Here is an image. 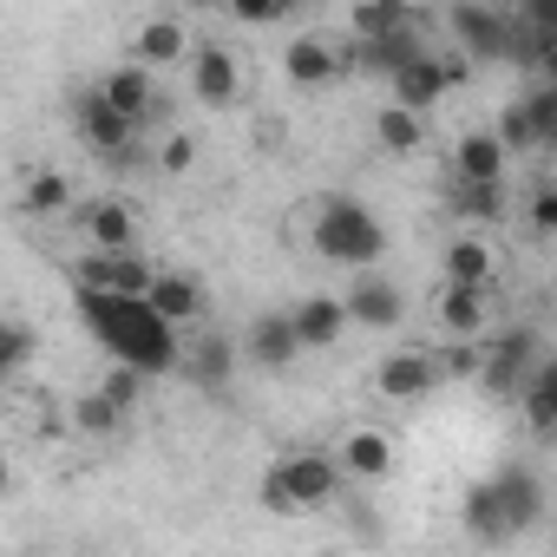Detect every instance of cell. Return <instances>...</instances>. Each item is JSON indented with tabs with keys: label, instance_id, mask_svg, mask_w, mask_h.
Wrapping results in <instances>:
<instances>
[{
	"label": "cell",
	"instance_id": "cell-1",
	"mask_svg": "<svg viewBox=\"0 0 557 557\" xmlns=\"http://www.w3.org/2000/svg\"><path fill=\"white\" fill-rule=\"evenodd\" d=\"M79 315L92 322V335L119 355V361H132V368H145V374H184V329L177 322H164L145 296H106V289H79Z\"/></svg>",
	"mask_w": 557,
	"mask_h": 557
},
{
	"label": "cell",
	"instance_id": "cell-2",
	"mask_svg": "<svg viewBox=\"0 0 557 557\" xmlns=\"http://www.w3.org/2000/svg\"><path fill=\"white\" fill-rule=\"evenodd\" d=\"M342 485H355V479L342 472L335 446H296V453H283V459L262 472V492L256 498L275 518H302V511H329L342 498Z\"/></svg>",
	"mask_w": 557,
	"mask_h": 557
},
{
	"label": "cell",
	"instance_id": "cell-3",
	"mask_svg": "<svg viewBox=\"0 0 557 557\" xmlns=\"http://www.w3.org/2000/svg\"><path fill=\"white\" fill-rule=\"evenodd\" d=\"M302 249H315L322 262H342V269H374L381 249H387V223L355 197H322L309 210V243Z\"/></svg>",
	"mask_w": 557,
	"mask_h": 557
},
{
	"label": "cell",
	"instance_id": "cell-4",
	"mask_svg": "<svg viewBox=\"0 0 557 557\" xmlns=\"http://www.w3.org/2000/svg\"><path fill=\"white\" fill-rule=\"evenodd\" d=\"M73 289H106V296H151L158 262H145L138 249H86L73 269Z\"/></svg>",
	"mask_w": 557,
	"mask_h": 557
},
{
	"label": "cell",
	"instance_id": "cell-5",
	"mask_svg": "<svg viewBox=\"0 0 557 557\" xmlns=\"http://www.w3.org/2000/svg\"><path fill=\"white\" fill-rule=\"evenodd\" d=\"M459 53L479 66V60H511L518 53V21H505L498 8H485V0H453V14H446Z\"/></svg>",
	"mask_w": 557,
	"mask_h": 557
},
{
	"label": "cell",
	"instance_id": "cell-6",
	"mask_svg": "<svg viewBox=\"0 0 557 557\" xmlns=\"http://www.w3.org/2000/svg\"><path fill=\"white\" fill-rule=\"evenodd\" d=\"M348 66H355V53L335 47L329 34H296V40L283 47V79H289L296 92H335V86L348 79Z\"/></svg>",
	"mask_w": 557,
	"mask_h": 557
},
{
	"label": "cell",
	"instance_id": "cell-7",
	"mask_svg": "<svg viewBox=\"0 0 557 557\" xmlns=\"http://www.w3.org/2000/svg\"><path fill=\"white\" fill-rule=\"evenodd\" d=\"M184 66H190V99H197V106L230 112V106L243 99V60H236V47H223V40H197Z\"/></svg>",
	"mask_w": 557,
	"mask_h": 557
},
{
	"label": "cell",
	"instance_id": "cell-8",
	"mask_svg": "<svg viewBox=\"0 0 557 557\" xmlns=\"http://www.w3.org/2000/svg\"><path fill=\"white\" fill-rule=\"evenodd\" d=\"M446 381V361L433 355V348H394V355H381L374 361V394L381 400H426L433 387Z\"/></svg>",
	"mask_w": 557,
	"mask_h": 557
},
{
	"label": "cell",
	"instance_id": "cell-9",
	"mask_svg": "<svg viewBox=\"0 0 557 557\" xmlns=\"http://www.w3.org/2000/svg\"><path fill=\"white\" fill-rule=\"evenodd\" d=\"M433 322H440V335H446V342H485V335H492V289L446 283V275H440Z\"/></svg>",
	"mask_w": 557,
	"mask_h": 557
},
{
	"label": "cell",
	"instance_id": "cell-10",
	"mask_svg": "<svg viewBox=\"0 0 557 557\" xmlns=\"http://www.w3.org/2000/svg\"><path fill=\"white\" fill-rule=\"evenodd\" d=\"M335 459H342V472L355 479V485H381L394 466H400V440L387 433V426H348L342 440H335Z\"/></svg>",
	"mask_w": 557,
	"mask_h": 557
},
{
	"label": "cell",
	"instance_id": "cell-11",
	"mask_svg": "<svg viewBox=\"0 0 557 557\" xmlns=\"http://www.w3.org/2000/svg\"><path fill=\"white\" fill-rule=\"evenodd\" d=\"M138 119L132 112H119L99 86L79 99V138H86V151H99V158H132V145H138Z\"/></svg>",
	"mask_w": 557,
	"mask_h": 557
},
{
	"label": "cell",
	"instance_id": "cell-12",
	"mask_svg": "<svg viewBox=\"0 0 557 557\" xmlns=\"http://www.w3.org/2000/svg\"><path fill=\"white\" fill-rule=\"evenodd\" d=\"M531 374H537V335H531V329H505V335L485 342V368H479V381H485L492 394H524Z\"/></svg>",
	"mask_w": 557,
	"mask_h": 557
},
{
	"label": "cell",
	"instance_id": "cell-13",
	"mask_svg": "<svg viewBox=\"0 0 557 557\" xmlns=\"http://www.w3.org/2000/svg\"><path fill=\"white\" fill-rule=\"evenodd\" d=\"M342 296H348L355 329H368V335H387V329L407 322V296H400V283H387V275H374V269H355V283H348Z\"/></svg>",
	"mask_w": 557,
	"mask_h": 557
},
{
	"label": "cell",
	"instance_id": "cell-14",
	"mask_svg": "<svg viewBox=\"0 0 557 557\" xmlns=\"http://www.w3.org/2000/svg\"><path fill=\"white\" fill-rule=\"evenodd\" d=\"M440 275L446 283H472V289H498V275H505V256L485 230H459L440 256Z\"/></svg>",
	"mask_w": 557,
	"mask_h": 557
},
{
	"label": "cell",
	"instance_id": "cell-15",
	"mask_svg": "<svg viewBox=\"0 0 557 557\" xmlns=\"http://www.w3.org/2000/svg\"><path fill=\"white\" fill-rule=\"evenodd\" d=\"M92 86H99L119 112H132L138 125L158 119V66H145V60H119V66H106Z\"/></svg>",
	"mask_w": 557,
	"mask_h": 557
},
{
	"label": "cell",
	"instance_id": "cell-16",
	"mask_svg": "<svg viewBox=\"0 0 557 557\" xmlns=\"http://www.w3.org/2000/svg\"><path fill=\"white\" fill-rule=\"evenodd\" d=\"M73 223H79L86 249H138V216L125 197H92L73 210Z\"/></svg>",
	"mask_w": 557,
	"mask_h": 557
},
{
	"label": "cell",
	"instance_id": "cell-17",
	"mask_svg": "<svg viewBox=\"0 0 557 557\" xmlns=\"http://www.w3.org/2000/svg\"><path fill=\"white\" fill-rule=\"evenodd\" d=\"M289 315H296V335H302V348H309V355H329V348H342V335L355 329V315H348V296H302Z\"/></svg>",
	"mask_w": 557,
	"mask_h": 557
},
{
	"label": "cell",
	"instance_id": "cell-18",
	"mask_svg": "<svg viewBox=\"0 0 557 557\" xmlns=\"http://www.w3.org/2000/svg\"><path fill=\"white\" fill-rule=\"evenodd\" d=\"M243 355H249L256 368H296L309 348H302V335H296V315L283 309V315H256V322H249Z\"/></svg>",
	"mask_w": 557,
	"mask_h": 557
},
{
	"label": "cell",
	"instance_id": "cell-19",
	"mask_svg": "<svg viewBox=\"0 0 557 557\" xmlns=\"http://www.w3.org/2000/svg\"><path fill=\"white\" fill-rule=\"evenodd\" d=\"M164 322H177V329H197L203 322V309H210V296H203V283L197 275H184V269H158V283H151V296H145Z\"/></svg>",
	"mask_w": 557,
	"mask_h": 557
},
{
	"label": "cell",
	"instance_id": "cell-20",
	"mask_svg": "<svg viewBox=\"0 0 557 557\" xmlns=\"http://www.w3.org/2000/svg\"><path fill=\"white\" fill-rule=\"evenodd\" d=\"M446 92H453V73H446L440 53H420L413 66H400V73L387 79V99H400V106H413V112H433Z\"/></svg>",
	"mask_w": 557,
	"mask_h": 557
},
{
	"label": "cell",
	"instance_id": "cell-21",
	"mask_svg": "<svg viewBox=\"0 0 557 557\" xmlns=\"http://www.w3.org/2000/svg\"><path fill=\"white\" fill-rule=\"evenodd\" d=\"M190 47H197L190 27L171 21V14H158V21H145V27L132 34V60H145V66H158V73H164V66H184Z\"/></svg>",
	"mask_w": 557,
	"mask_h": 557
},
{
	"label": "cell",
	"instance_id": "cell-22",
	"mask_svg": "<svg viewBox=\"0 0 557 557\" xmlns=\"http://www.w3.org/2000/svg\"><path fill=\"white\" fill-rule=\"evenodd\" d=\"M505 164H511V145L498 132H466L453 145V177H479V184H505Z\"/></svg>",
	"mask_w": 557,
	"mask_h": 557
},
{
	"label": "cell",
	"instance_id": "cell-23",
	"mask_svg": "<svg viewBox=\"0 0 557 557\" xmlns=\"http://www.w3.org/2000/svg\"><path fill=\"white\" fill-rule=\"evenodd\" d=\"M387 34H426V14L413 0H361L355 8V40H387Z\"/></svg>",
	"mask_w": 557,
	"mask_h": 557
},
{
	"label": "cell",
	"instance_id": "cell-24",
	"mask_svg": "<svg viewBox=\"0 0 557 557\" xmlns=\"http://www.w3.org/2000/svg\"><path fill=\"white\" fill-rule=\"evenodd\" d=\"M374 145H381L387 158H413V151L426 145V112H413V106L387 99V106L374 112Z\"/></svg>",
	"mask_w": 557,
	"mask_h": 557
},
{
	"label": "cell",
	"instance_id": "cell-25",
	"mask_svg": "<svg viewBox=\"0 0 557 557\" xmlns=\"http://www.w3.org/2000/svg\"><path fill=\"white\" fill-rule=\"evenodd\" d=\"M459 518H466V531H472V537H485V544H505V537H518V524H511V511H505V498H498V479L472 485Z\"/></svg>",
	"mask_w": 557,
	"mask_h": 557
},
{
	"label": "cell",
	"instance_id": "cell-26",
	"mask_svg": "<svg viewBox=\"0 0 557 557\" xmlns=\"http://www.w3.org/2000/svg\"><path fill=\"white\" fill-rule=\"evenodd\" d=\"M426 53V40L420 34H387V40H355V66H368V73H381V79H394L400 66H413Z\"/></svg>",
	"mask_w": 557,
	"mask_h": 557
},
{
	"label": "cell",
	"instance_id": "cell-27",
	"mask_svg": "<svg viewBox=\"0 0 557 557\" xmlns=\"http://www.w3.org/2000/svg\"><path fill=\"white\" fill-rule=\"evenodd\" d=\"M453 216L485 230L505 216V184H479V177H453Z\"/></svg>",
	"mask_w": 557,
	"mask_h": 557
},
{
	"label": "cell",
	"instance_id": "cell-28",
	"mask_svg": "<svg viewBox=\"0 0 557 557\" xmlns=\"http://www.w3.org/2000/svg\"><path fill=\"white\" fill-rule=\"evenodd\" d=\"M230 368H236V342H223V335H203L184 348V374L197 387H230Z\"/></svg>",
	"mask_w": 557,
	"mask_h": 557
},
{
	"label": "cell",
	"instance_id": "cell-29",
	"mask_svg": "<svg viewBox=\"0 0 557 557\" xmlns=\"http://www.w3.org/2000/svg\"><path fill=\"white\" fill-rule=\"evenodd\" d=\"M524 426L531 433H544V440H557V361H537V374L524 381Z\"/></svg>",
	"mask_w": 557,
	"mask_h": 557
},
{
	"label": "cell",
	"instance_id": "cell-30",
	"mask_svg": "<svg viewBox=\"0 0 557 557\" xmlns=\"http://www.w3.org/2000/svg\"><path fill=\"white\" fill-rule=\"evenodd\" d=\"M125 420H132V413H125L106 387H92V394H79V400H73V426H79L86 440H119V433H125Z\"/></svg>",
	"mask_w": 557,
	"mask_h": 557
},
{
	"label": "cell",
	"instance_id": "cell-31",
	"mask_svg": "<svg viewBox=\"0 0 557 557\" xmlns=\"http://www.w3.org/2000/svg\"><path fill=\"white\" fill-rule=\"evenodd\" d=\"M21 210H27V216L79 210V203H73V177H60V171H34V177H27V190H21Z\"/></svg>",
	"mask_w": 557,
	"mask_h": 557
},
{
	"label": "cell",
	"instance_id": "cell-32",
	"mask_svg": "<svg viewBox=\"0 0 557 557\" xmlns=\"http://www.w3.org/2000/svg\"><path fill=\"white\" fill-rule=\"evenodd\" d=\"M498 498H505V511H511L518 531L537 524V511H544V485H537L531 472H498Z\"/></svg>",
	"mask_w": 557,
	"mask_h": 557
},
{
	"label": "cell",
	"instance_id": "cell-33",
	"mask_svg": "<svg viewBox=\"0 0 557 557\" xmlns=\"http://www.w3.org/2000/svg\"><path fill=\"white\" fill-rule=\"evenodd\" d=\"M524 119H531V132H537V145H557V79H544V86H531L524 99Z\"/></svg>",
	"mask_w": 557,
	"mask_h": 557
},
{
	"label": "cell",
	"instance_id": "cell-34",
	"mask_svg": "<svg viewBox=\"0 0 557 557\" xmlns=\"http://www.w3.org/2000/svg\"><path fill=\"white\" fill-rule=\"evenodd\" d=\"M223 14H230L236 27H275V21L296 14V0H230Z\"/></svg>",
	"mask_w": 557,
	"mask_h": 557
},
{
	"label": "cell",
	"instance_id": "cell-35",
	"mask_svg": "<svg viewBox=\"0 0 557 557\" xmlns=\"http://www.w3.org/2000/svg\"><path fill=\"white\" fill-rule=\"evenodd\" d=\"M524 223H531V236L557 243V184H531V197H524Z\"/></svg>",
	"mask_w": 557,
	"mask_h": 557
},
{
	"label": "cell",
	"instance_id": "cell-36",
	"mask_svg": "<svg viewBox=\"0 0 557 557\" xmlns=\"http://www.w3.org/2000/svg\"><path fill=\"white\" fill-rule=\"evenodd\" d=\"M27 361H34V329L27 322H8V329H0V368L21 374Z\"/></svg>",
	"mask_w": 557,
	"mask_h": 557
},
{
	"label": "cell",
	"instance_id": "cell-37",
	"mask_svg": "<svg viewBox=\"0 0 557 557\" xmlns=\"http://www.w3.org/2000/svg\"><path fill=\"white\" fill-rule=\"evenodd\" d=\"M190 164H197V138H190V132L158 138V171H164V177H184Z\"/></svg>",
	"mask_w": 557,
	"mask_h": 557
},
{
	"label": "cell",
	"instance_id": "cell-38",
	"mask_svg": "<svg viewBox=\"0 0 557 557\" xmlns=\"http://www.w3.org/2000/svg\"><path fill=\"white\" fill-rule=\"evenodd\" d=\"M498 138H505L511 151H537V132H531L524 106H505V119H498Z\"/></svg>",
	"mask_w": 557,
	"mask_h": 557
},
{
	"label": "cell",
	"instance_id": "cell-39",
	"mask_svg": "<svg viewBox=\"0 0 557 557\" xmlns=\"http://www.w3.org/2000/svg\"><path fill=\"white\" fill-rule=\"evenodd\" d=\"M537 73H544V79H557V40H550V47L537 53Z\"/></svg>",
	"mask_w": 557,
	"mask_h": 557
},
{
	"label": "cell",
	"instance_id": "cell-40",
	"mask_svg": "<svg viewBox=\"0 0 557 557\" xmlns=\"http://www.w3.org/2000/svg\"><path fill=\"white\" fill-rule=\"evenodd\" d=\"M184 8H190V14H223L230 0H184Z\"/></svg>",
	"mask_w": 557,
	"mask_h": 557
},
{
	"label": "cell",
	"instance_id": "cell-41",
	"mask_svg": "<svg viewBox=\"0 0 557 557\" xmlns=\"http://www.w3.org/2000/svg\"><path fill=\"white\" fill-rule=\"evenodd\" d=\"M296 8H302V0H296Z\"/></svg>",
	"mask_w": 557,
	"mask_h": 557
},
{
	"label": "cell",
	"instance_id": "cell-42",
	"mask_svg": "<svg viewBox=\"0 0 557 557\" xmlns=\"http://www.w3.org/2000/svg\"><path fill=\"white\" fill-rule=\"evenodd\" d=\"M550 151H557V145H550Z\"/></svg>",
	"mask_w": 557,
	"mask_h": 557
}]
</instances>
